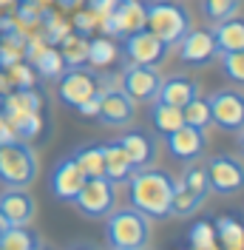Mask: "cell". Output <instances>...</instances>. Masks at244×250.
<instances>
[{
  "label": "cell",
  "mask_w": 244,
  "mask_h": 250,
  "mask_svg": "<svg viewBox=\"0 0 244 250\" xmlns=\"http://www.w3.org/2000/svg\"><path fill=\"white\" fill-rule=\"evenodd\" d=\"M210 190L219 196H233L244 188V162L233 154H216L204 162Z\"/></svg>",
  "instance_id": "7"
},
{
  "label": "cell",
  "mask_w": 244,
  "mask_h": 250,
  "mask_svg": "<svg viewBox=\"0 0 244 250\" xmlns=\"http://www.w3.org/2000/svg\"><path fill=\"white\" fill-rule=\"evenodd\" d=\"M105 245L114 250H142L151 245V219L137 208H114L105 216Z\"/></svg>",
  "instance_id": "2"
},
{
  "label": "cell",
  "mask_w": 244,
  "mask_h": 250,
  "mask_svg": "<svg viewBox=\"0 0 244 250\" xmlns=\"http://www.w3.org/2000/svg\"><path fill=\"white\" fill-rule=\"evenodd\" d=\"M176 46H179V60L184 65H207L213 62V57H219L210 29H187Z\"/></svg>",
  "instance_id": "12"
},
{
  "label": "cell",
  "mask_w": 244,
  "mask_h": 250,
  "mask_svg": "<svg viewBox=\"0 0 244 250\" xmlns=\"http://www.w3.org/2000/svg\"><path fill=\"white\" fill-rule=\"evenodd\" d=\"M117 142L122 145V151L131 156V162L137 168H148L159 156V148H156V140H153L151 131H125Z\"/></svg>",
  "instance_id": "16"
},
{
  "label": "cell",
  "mask_w": 244,
  "mask_h": 250,
  "mask_svg": "<svg viewBox=\"0 0 244 250\" xmlns=\"http://www.w3.org/2000/svg\"><path fill=\"white\" fill-rule=\"evenodd\" d=\"M37 179V154L23 140L0 142V185L29 188Z\"/></svg>",
  "instance_id": "4"
},
{
  "label": "cell",
  "mask_w": 244,
  "mask_h": 250,
  "mask_svg": "<svg viewBox=\"0 0 244 250\" xmlns=\"http://www.w3.org/2000/svg\"><path fill=\"white\" fill-rule=\"evenodd\" d=\"M111 6H114V0H88V12H94L97 17H102L111 12Z\"/></svg>",
  "instance_id": "35"
},
{
  "label": "cell",
  "mask_w": 244,
  "mask_h": 250,
  "mask_svg": "<svg viewBox=\"0 0 244 250\" xmlns=\"http://www.w3.org/2000/svg\"><path fill=\"white\" fill-rule=\"evenodd\" d=\"M122 54L128 57V62H145V65H159L168 57V46L148 29H137L122 34Z\"/></svg>",
  "instance_id": "10"
},
{
  "label": "cell",
  "mask_w": 244,
  "mask_h": 250,
  "mask_svg": "<svg viewBox=\"0 0 244 250\" xmlns=\"http://www.w3.org/2000/svg\"><path fill=\"white\" fill-rule=\"evenodd\" d=\"M199 94V83L193 77H187V74H173V77H162V85H159V94H156V100H162V103H168V105H179L182 108L187 100H193Z\"/></svg>",
  "instance_id": "18"
},
{
  "label": "cell",
  "mask_w": 244,
  "mask_h": 250,
  "mask_svg": "<svg viewBox=\"0 0 244 250\" xmlns=\"http://www.w3.org/2000/svg\"><path fill=\"white\" fill-rule=\"evenodd\" d=\"M182 117H184V125H193V128H207L210 125V103L207 97H193L182 105Z\"/></svg>",
  "instance_id": "28"
},
{
  "label": "cell",
  "mask_w": 244,
  "mask_h": 250,
  "mask_svg": "<svg viewBox=\"0 0 244 250\" xmlns=\"http://www.w3.org/2000/svg\"><path fill=\"white\" fill-rule=\"evenodd\" d=\"M162 85L159 65H145V62H128L120 77V88L134 103H153Z\"/></svg>",
  "instance_id": "8"
},
{
  "label": "cell",
  "mask_w": 244,
  "mask_h": 250,
  "mask_svg": "<svg viewBox=\"0 0 244 250\" xmlns=\"http://www.w3.org/2000/svg\"><path fill=\"white\" fill-rule=\"evenodd\" d=\"M173 188H176V179L168 171L153 168V165L137 168L128 179L131 208H137L148 219H168L170 202H173Z\"/></svg>",
  "instance_id": "1"
},
{
  "label": "cell",
  "mask_w": 244,
  "mask_h": 250,
  "mask_svg": "<svg viewBox=\"0 0 244 250\" xmlns=\"http://www.w3.org/2000/svg\"><path fill=\"white\" fill-rule=\"evenodd\" d=\"M204 202V196L193 193L190 188H184L179 179H176V188H173V202H170V216H190L196 213Z\"/></svg>",
  "instance_id": "25"
},
{
  "label": "cell",
  "mask_w": 244,
  "mask_h": 250,
  "mask_svg": "<svg viewBox=\"0 0 244 250\" xmlns=\"http://www.w3.org/2000/svg\"><path fill=\"white\" fill-rule=\"evenodd\" d=\"M145 29L153 31L168 48H173L190 29V15L173 0H151L145 3Z\"/></svg>",
  "instance_id": "3"
},
{
  "label": "cell",
  "mask_w": 244,
  "mask_h": 250,
  "mask_svg": "<svg viewBox=\"0 0 244 250\" xmlns=\"http://www.w3.org/2000/svg\"><path fill=\"white\" fill-rule=\"evenodd\" d=\"M0 213L9 219V225H29L34 216V199L26 188H6L0 193Z\"/></svg>",
  "instance_id": "17"
},
{
  "label": "cell",
  "mask_w": 244,
  "mask_h": 250,
  "mask_svg": "<svg viewBox=\"0 0 244 250\" xmlns=\"http://www.w3.org/2000/svg\"><path fill=\"white\" fill-rule=\"evenodd\" d=\"M60 57L68 68H80L82 62H88V40H85V34H80V31L77 34H65V40L60 46Z\"/></svg>",
  "instance_id": "24"
},
{
  "label": "cell",
  "mask_w": 244,
  "mask_h": 250,
  "mask_svg": "<svg viewBox=\"0 0 244 250\" xmlns=\"http://www.w3.org/2000/svg\"><path fill=\"white\" fill-rule=\"evenodd\" d=\"M6 228H9V219H6V216H3V213H0V233H3Z\"/></svg>",
  "instance_id": "36"
},
{
  "label": "cell",
  "mask_w": 244,
  "mask_h": 250,
  "mask_svg": "<svg viewBox=\"0 0 244 250\" xmlns=\"http://www.w3.org/2000/svg\"><path fill=\"white\" fill-rule=\"evenodd\" d=\"M74 162L80 165V171L85 173V179H94V176H105V159H102V145H82L77 148Z\"/></svg>",
  "instance_id": "23"
},
{
  "label": "cell",
  "mask_w": 244,
  "mask_h": 250,
  "mask_svg": "<svg viewBox=\"0 0 244 250\" xmlns=\"http://www.w3.org/2000/svg\"><path fill=\"white\" fill-rule=\"evenodd\" d=\"M34 248H43V242L26 225H9L0 233V250H34Z\"/></svg>",
  "instance_id": "21"
},
{
  "label": "cell",
  "mask_w": 244,
  "mask_h": 250,
  "mask_svg": "<svg viewBox=\"0 0 244 250\" xmlns=\"http://www.w3.org/2000/svg\"><path fill=\"white\" fill-rule=\"evenodd\" d=\"M74 205L85 219H105L117 208V185L105 176L85 179L80 193L74 196Z\"/></svg>",
  "instance_id": "5"
},
{
  "label": "cell",
  "mask_w": 244,
  "mask_h": 250,
  "mask_svg": "<svg viewBox=\"0 0 244 250\" xmlns=\"http://www.w3.org/2000/svg\"><path fill=\"white\" fill-rule=\"evenodd\" d=\"M151 123H153V131H159L162 137H168L170 131H176L179 125H184L182 108H179V105H168V103H162V100H153Z\"/></svg>",
  "instance_id": "22"
},
{
  "label": "cell",
  "mask_w": 244,
  "mask_h": 250,
  "mask_svg": "<svg viewBox=\"0 0 244 250\" xmlns=\"http://www.w3.org/2000/svg\"><path fill=\"white\" fill-rule=\"evenodd\" d=\"M210 103V125L227 134H239L244 128V94L236 88H222L207 97Z\"/></svg>",
  "instance_id": "6"
},
{
  "label": "cell",
  "mask_w": 244,
  "mask_h": 250,
  "mask_svg": "<svg viewBox=\"0 0 244 250\" xmlns=\"http://www.w3.org/2000/svg\"><path fill=\"white\" fill-rule=\"evenodd\" d=\"M57 80H60V83H57V97H60L65 105H71V108H80L82 103H88V100H94V97L102 94L100 80L94 77L91 71H85L82 65L62 71Z\"/></svg>",
  "instance_id": "9"
},
{
  "label": "cell",
  "mask_w": 244,
  "mask_h": 250,
  "mask_svg": "<svg viewBox=\"0 0 244 250\" xmlns=\"http://www.w3.org/2000/svg\"><path fill=\"white\" fill-rule=\"evenodd\" d=\"M168 154L176 162H196L207 148V134L204 128H193V125H179L176 131H170L165 137Z\"/></svg>",
  "instance_id": "11"
},
{
  "label": "cell",
  "mask_w": 244,
  "mask_h": 250,
  "mask_svg": "<svg viewBox=\"0 0 244 250\" xmlns=\"http://www.w3.org/2000/svg\"><path fill=\"white\" fill-rule=\"evenodd\" d=\"M34 68L43 74V77H60L62 68H65V62H62L60 51H54V48H46V51H37L34 54Z\"/></svg>",
  "instance_id": "31"
},
{
  "label": "cell",
  "mask_w": 244,
  "mask_h": 250,
  "mask_svg": "<svg viewBox=\"0 0 244 250\" xmlns=\"http://www.w3.org/2000/svg\"><path fill=\"white\" fill-rule=\"evenodd\" d=\"M184 188H190L193 193L199 196H204L207 199V193H210V179H207V168L204 165H187L182 171V179H179Z\"/></svg>",
  "instance_id": "29"
},
{
  "label": "cell",
  "mask_w": 244,
  "mask_h": 250,
  "mask_svg": "<svg viewBox=\"0 0 244 250\" xmlns=\"http://www.w3.org/2000/svg\"><path fill=\"white\" fill-rule=\"evenodd\" d=\"M9 3H12V0H0V6H9Z\"/></svg>",
  "instance_id": "38"
},
{
  "label": "cell",
  "mask_w": 244,
  "mask_h": 250,
  "mask_svg": "<svg viewBox=\"0 0 244 250\" xmlns=\"http://www.w3.org/2000/svg\"><path fill=\"white\" fill-rule=\"evenodd\" d=\"M117 57V46L108 40V37H97V40H88V62L91 65H100V68H105L111 65Z\"/></svg>",
  "instance_id": "30"
},
{
  "label": "cell",
  "mask_w": 244,
  "mask_h": 250,
  "mask_svg": "<svg viewBox=\"0 0 244 250\" xmlns=\"http://www.w3.org/2000/svg\"><path fill=\"white\" fill-rule=\"evenodd\" d=\"M187 242H190V248H196V250H213L216 248V228L210 222H196L190 228Z\"/></svg>",
  "instance_id": "34"
},
{
  "label": "cell",
  "mask_w": 244,
  "mask_h": 250,
  "mask_svg": "<svg viewBox=\"0 0 244 250\" xmlns=\"http://www.w3.org/2000/svg\"><path fill=\"white\" fill-rule=\"evenodd\" d=\"M213 40H216L219 54L222 51H239V48H244V20L233 15L227 20H222V23H216Z\"/></svg>",
  "instance_id": "20"
},
{
  "label": "cell",
  "mask_w": 244,
  "mask_h": 250,
  "mask_svg": "<svg viewBox=\"0 0 244 250\" xmlns=\"http://www.w3.org/2000/svg\"><path fill=\"white\" fill-rule=\"evenodd\" d=\"M216 242H222L224 248L236 250V248H244V225L242 222H236V219L230 216H222L216 219Z\"/></svg>",
  "instance_id": "26"
},
{
  "label": "cell",
  "mask_w": 244,
  "mask_h": 250,
  "mask_svg": "<svg viewBox=\"0 0 244 250\" xmlns=\"http://www.w3.org/2000/svg\"><path fill=\"white\" fill-rule=\"evenodd\" d=\"M219 57H222L224 77L230 83H236V85H244V48H239V51H222Z\"/></svg>",
  "instance_id": "32"
},
{
  "label": "cell",
  "mask_w": 244,
  "mask_h": 250,
  "mask_svg": "<svg viewBox=\"0 0 244 250\" xmlns=\"http://www.w3.org/2000/svg\"><path fill=\"white\" fill-rule=\"evenodd\" d=\"M37 108H40V97L23 85L20 91H15V94H9V97H6V103H3V117L26 114V111H37Z\"/></svg>",
  "instance_id": "27"
},
{
  "label": "cell",
  "mask_w": 244,
  "mask_h": 250,
  "mask_svg": "<svg viewBox=\"0 0 244 250\" xmlns=\"http://www.w3.org/2000/svg\"><path fill=\"white\" fill-rule=\"evenodd\" d=\"M239 151H242V154H244V128H242V131H239Z\"/></svg>",
  "instance_id": "37"
},
{
  "label": "cell",
  "mask_w": 244,
  "mask_h": 250,
  "mask_svg": "<svg viewBox=\"0 0 244 250\" xmlns=\"http://www.w3.org/2000/svg\"><path fill=\"white\" fill-rule=\"evenodd\" d=\"M85 182V173L80 171V165L74 162V156H62L51 171V196L60 202H74V196L80 193V188Z\"/></svg>",
  "instance_id": "15"
},
{
  "label": "cell",
  "mask_w": 244,
  "mask_h": 250,
  "mask_svg": "<svg viewBox=\"0 0 244 250\" xmlns=\"http://www.w3.org/2000/svg\"><path fill=\"white\" fill-rule=\"evenodd\" d=\"M102 159H105V179H111L114 185L120 182H128L131 173L137 171V165L131 162V156L122 151V145L117 140L102 145Z\"/></svg>",
  "instance_id": "19"
},
{
  "label": "cell",
  "mask_w": 244,
  "mask_h": 250,
  "mask_svg": "<svg viewBox=\"0 0 244 250\" xmlns=\"http://www.w3.org/2000/svg\"><path fill=\"white\" fill-rule=\"evenodd\" d=\"M100 23L111 34H128V31L145 29V3L139 0H114L111 12L100 17Z\"/></svg>",
  "instance_id": "13"
},
{
  "label": "cell",
  "mask_w": 244,
  "mask_h": 250,
  "mask_svg": "<svg viewBox=\"0 0 244 250\" xmlns=\"http://www.w3.org/2000/svg\"><path fill=\"white\" fill-rule=\"evenodd\" d=\"M94 117L105 125L134 123V100L122 88H105V91L100 94V103H97V114Z\"/></svg>",
  "instance_id": "14"
},
{
  "label": "cell",
  "mask_w": 244,
  "mask_h": 250,
  "mask_svg": "<svg viewBox=\"0 0 244 250\" xmlns=\"http://www.w3.org/2000/svg\"><path fill=\"white\" fill-rule=\"evenodd\" d=\"M202 12L210 23H222L239 12V0H202Z\"/></svg>",
  "instance_id": "33"
}]
</instances>
